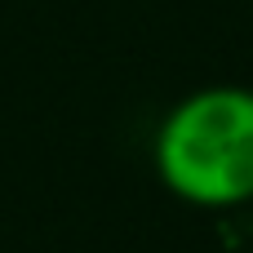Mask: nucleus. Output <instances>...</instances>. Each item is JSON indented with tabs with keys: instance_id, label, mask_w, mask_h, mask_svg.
I'll list each match as a JSON object with an SVG mask.
<instances>
[{
	"instance_id": "obj_1",
	"label": "nucleus",
	"mask_w": 253,
	"mask_h": 253,
	"mask_svg": "<svg viewBox=\"0 0 253 253\" xmlns=\"http://www.w3.org/2000/svg\"><path fill=\"white\" fill-rule=\"evenodd\" d=\"M156 178L196 209L253 200V89L209 84L173 102L151 142Z\"/></svg>"
}]
</instances>
